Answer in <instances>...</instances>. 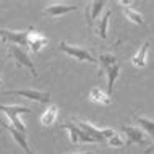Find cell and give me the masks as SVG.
I'll return each instance as SVG.
<instances>
[{
	"mask_svg": "<svg viewBox=\"0 0 154 154\" xmlns=\"http://www.w3.org/2000/svg\"><path fill=\"white\" fill-rule=\"evenodd\" d=\"M59 51H62L63 54H66L68 57H73L78 62H89V63H97V59L93 55V52L88 47H83V45H72L65 41H62L59 44Z\"/></svg>",
	"mask_w": 154,
	"mask_h": 154,
	"instance_id": "cell-1",
	"label": "cell"
},
{
	"mask_svg": "<svg viewBox=\"0 0 154 154\" xmlns=\"http://www.w3.org/2000/svg\"><path fill=\"white\" fill-rule=\"evenodd\" d=\"M0 112H3V114L10 119L11 127H13L15 130H18L21 133H26V127H24V123L20 120V115L21 114H32V110L29 109V107H24V106H3V104H0Z\"/></svg>",
	"mask_w": 154,
	"mask_h": 154,
	"instance_id": "cell-2",
	"label": "cell"
},
{
	"mask_svg": "<svg viewBox=\"0 0 154 154\" xmlns=\"http://www.w3.org/2000/svg\"><path fill=\"white\" fill-rule=\"evenodd\" d=\"M72 122H73L75 125H78L81 130H85V131L91 136V138H94L97 143H102L104 140H109L110 136L115 135V131L110 130V128H96L93 123L86 122V120H83V119H78V117L72 119Z\"/></svg>",
	"mask_w": 154,
	"mask_h": 154,
	"instance_id": "cell-3",
	"label": "cell"
},
{
	"mask_svg": "<svg viewBox=\"0 0 154 154\" xmlns=\"http://www.w3.org/2000/svg\"><path fill=\"white\" fill-rule=\"evenodd\" d=\"M8 55L16 62V66H26L32 76L37 78L36 66H34V63H32L31 57L28 55V52L24 51L23 47H20V45H10V47H8Z\"/></svg>",
	"mask_w": 154,
	"mask_h": 154,
	"instance_id": "cell-4",
	"label": "cell"
},
{
	"mask_svg": "<svg viewBox=\"0 0 154 154\" xmlns=\"http://www.w3.org/2000/svg\"><path fill=\"white\" fill-rule=\"evenodd\" d=\"M0 39L10 45H20L28 47V29L26 31H13L7 28H0Z\"/></svg>",
	"mask_w": 154,
	"mask_h": 154,
	"instance_id": "cell-5",
	"label": "cell"
},
{
	"mask_svg": "<svg viewBox=\"0 0 154 154\" xmlns=\"http://www.w3.org/2000/svg\"><path fill=\"white\" fill-rule=\"evenodd\" d=\"M5 94L21 96V97L31 99V101H37L41 104L51 102V94H49L47 91H39V89H10V91H5Z\"/></svg>",
	"mask_w": 154,
	"mask_h": 154,
	"instance_id": "cell-6",
	"label": "cell"
},
{
	"mask_svg": "<svg viewBox=\"0 0 154 154\" xmlns=\"http://www.w3.org/2000/svg\"><path fill=\"white\" fill-rule=\"evenodd\" d=\"M47 44H49L47 37H44L41 32H37L32 26L28 28V47H29L34 54L41 52V49H42L44 45H47Z\"/></svg>",
	"mask_w": 154,
	"mask_h": 154,
	"instance_id": "cell-7",
	"label": "cell"
},
{
	"mask_svg": "<svg viewBox=\"0 0 154 154\" xmlns=\"http://www.w3.org/2000/svg\"><path fill=\"white\" fill-rule=\"evenodd\" d=\"M104 7H106L104 0H93V2L88 3V8H86V23H88L89 28H94V21H97Z\"/></svg>",
	"mask_w": 154,
	"mask_h": 154,
	"instance_id": "cell-8",
	"label": "cell"
},
{
	"mask_svg": "<svg viewBox=\"0 0 154 154\" xmlns=\"http://www.w3.org/2000/svg\"><path fill=\"white\" fill-rule=\"evenodd\" d=\"M76 5L73 3H52V5L45 7L44 13L49 16V18H59V16L65 15V13H70V11H75L76 10Z\"/></svg>",
	"mask_w": 154,
	"mask_h": 154,
	"instance_id": "cell-9",
	"label": "cell"
},
{
	"mask_svg": "<svg viewBox=\"0 0 154 154\" xmlns=\"http://www.w3.org/2000/svg\"><path fill=\"white\" fill-rule=\"evenodd\" d=\"M122 131L127 136V146L133 143H144L146 141V135L141 131V128L138 127H131V125H122Z\"/></svg>",
	"mask_w": 154,
	"mask_h": 154,
	"instance_id": "cell-10",
	"label": "cell"
},
{
	"mask_svg": "<svg viewBox=\"0 0 154 154\" xmlns=\"http://www.w3.org/2000/svg\"><path fill=\"white\" fill-rule=\"evenodd\" d=\"M148 51H149V41H144V42L141 44L140 51L131 57V63L135 65V66H138V68H143V66H146Z\"/></svg>",
	"mask_w": 154,
	"mask_h": 154,
	"instance_id": "cell-11",
	"label": "cell"
},
{
	"mask_svg": "<svg viewBox=\"0 0 154 154\" xmlns=\"http://www.w3.org/2000/svg\"><path fill=\"white\" fill-rule=\"evenodd\" d=\"M110 16H112V11L107 10L106 13H104L102 18L97 20V24L93 28V29H94V34L99 36L101 39H106V37H107V28H109V20H110Z\"/></svg>",
	"mask_w": 154,
	"mask_h": 154,
	"instance_id": "cell-12",
	"label": "cell"
},
{
	"mask_svg": "<svg viewBox=\"0 0 154 154\" xmlns=\"http://www.w3.org/2000/svg\"><path fill=\"white\" fill-rule=\"evenodd\" d=\"M7 130L10 131V135L13 136V140L16 141V143L20 144V146L23 148V151L26 152V154H32V151L29 149V146H28V140H26V133H21V131H18V130H15L11 125H7Z\"/></svg>",
	"mask_w": 154,
	"mask_h": 154,
	"instance_id": "cell-13",
	"label": "cell"
},
{
	"mask_svg": "<svg viewBox=\"0 0 154 154\" xmlns=\"http://www.w3.org/2000/svg\"><path fill=\"white\" fill-rule=\"evenodd\" d=\"M59 117V107L55 106V104H52V106H49L47 109L44 110V114L41 115V123L44 125V127H51V125L57 120Z\"/></svg>",
	"mask_w": 154,
	"mask_h": 154,
	"instance_id": "cell-14",
	"label": "cell"
},
{
	"mask_svg": "<svg viewBox=\"0 0 154 154\" xmlns=\"http://www.w3.org/2000/svg\"><path fill=\"white\" fill-rule=\"evenodd\" d=\"M119 73H120V65L119 63L112 65L106 70V75H107V94L109 96H112V93H114V83L117 81Z\"/></svg>",
	"mask_w": 154,
	"mask_h": 154,
	"instance_id": "cell-15",
	"label": "cell"
},
{
	"mask_svg": "<svg viewBox=\"0 0 154 154\" xmlns=\"http://www.w3.org/2000/svg\"><path fill=\"white\" fill-rule=\"evenodd\" d=\"M89 99L97 104H104V106H109L112 104V97L109 94L106 93V91H102L101 88H93L89 93Z\"/></svg>",
	"mask_w": 154,
	"mask_h": 154,
	"instance_id": "cell-16",
	"label": "cell"
},
{
	"mask_svg": "<svg viewBox=\"0 0 154 154\" xmlns=\"http://www.w3.org/2000/svg\"><path fill=\"white\" fill-rule=\"evenodd\" d=\"M117 63V59H115L114 54H101L97 57V65H99V73L101 72H106L109 66Z\"/></svg>",
	"mask_w": 154,
	"mask_h": 154,
	"instance_id": "cell-17",
	"label": "cell"
},
{
	"mask_svg": "<svg viewBox=\"0 0 154 154\" xmlns=\"http://www.w3.org/2000/svg\"><path fill=\"white\" fill-rule=\"evenodd\" d=\"M122 11H123V15L127 16L128 21H131V23H135V24H144L143 15H141L140 11L133 10L130 5H128V7H123V8H122Z\"/></svg>",
	"mask_w": 154,
	"mask_h": 154,
	"instance_id": "cell-18",
	"label": "cell"
},
{
	"mask_svg": "<svg viewBox=\"0 0 154 154\" xmlns=\"http://www.w3.org/2000/svg\"><path fill=\"white\" fill-rule=\"evenodd\" d=\"M133 119H135V122L138 123L144 131H148L149 135L154 138V120H149L146 117H140V115H135Z\"/></svg>",
	"mask_w": 154,
	"mask_h": 154,
	"instance_id": "cell-19",
	"label": "cell"
},
{
	"mask_svg": "<svg viewBox=\"0 0 154 154\" xmlns=\"http://www.w3.org/2000/svg\"><path fill=\"white\" fill-rule=\"evenodd\" d=\"M107 143H109V146H112V148H123V146H127V140H125L120 133H115L114 136H110V138L107 140Z\"/></svg>",
	"mask_w": 154,
	"mask_h": 154,
	"instance_id": "cell-20",
	"label": "cell"
},
{
	"mask_svg": "<svg viewBox=\"0 0 154 154\" xmlns=\"http://www.w3.org/2000/svg\"><path fill=\"white\" fill-rule=\"evenodd\" d=\"M152 151H154V143H152L151 146H149V148H148V149H146V151H144V152H146V154H151Z\"/></svg>",
	"mask_w": 154,
	"mask_h": 154,
	"instance_id": "cell-21",
	"label": "cell"
},
{
	"mask_svg": "<svg viewBox=\"0 0 154 154\" xmlns=\"http://www.w3.org/2000/svg\"><path fill=\"white\" fill-rule=\"evenodd\" d=\"M0 125H2L3 128H7V125H8V123H7V122H5V120H3L2 117H0Z\"/></svg>",
	"mask_w": 154,
	"mask_h": 154,
	"instance_id": "cell-22",
	"label": "cell"
},
{
	"mask_svg": "<svg viewBox=\"0 0 154 154\" xmlns=\"http://www.w3.org/2000/svg\"><path fill=\"white\" fill-rule=\"evenodd\" d=\"M73 154H94V152H88V151H83V152H73Z\"/></svg>",
	"mask_w": 154,
	"mask_h": 154,
	"instance_id": "cell-23",
	"label": "cell"
},
{
	"mask_svg": "<svg viewBox=\"0 0 154 154\" xmlns=\"http://www.w3.org/2000/svg\"><path fill=\"white\" fill-rule=\"evenodd\" d=\"M0 83H2V80H0Z\"/></svg>",
	"mask_w": 154,
	"mask_h": 154,
	"instance_id": "cell-24",
	"label": "cell"
}]
</instances>
